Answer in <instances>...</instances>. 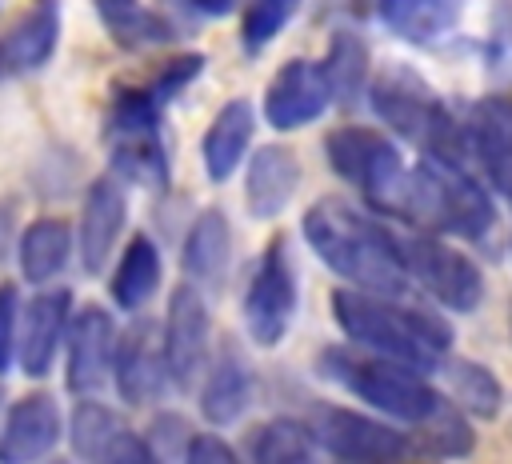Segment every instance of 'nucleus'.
<instances>
[{
	"label": "nucleus",
	"mask_w": 512,
	"mask_h": 464,
	"mask_svg": "<svg viewBox=\"0 0 512 464\" xmlns=\"http://www.w3.org/2000/svg\"><path fill=\"white\" fill-rule=\"evenodd\" d=\"M304 240L308 248L352 288L376 292V296H404L412 276L400 260L396 232L380 228L372 216L344 200H316L304 212Z\"/></svg>",
	"instance_id": "f257e3e1"
},
{
	"label": "nucleus",
	"mask_w": 512,
	"mask_h": 464,
	"mask_svg": "<svg viewBox=\"0 0 512 464\" xmlns=\"http://www.w3.org/2000/svg\"><path fill=\"white\" fill-rule=\"evenodd\" d=\"M332 316L344 328V336L352 344H360L364 352L388 356V360L408 364L424 376L440 368V352L452 344V332L436 316L408 308L396 296L340 288L332 296Z\"/></svg>",
	"instance_id": "f03ea898"
},
{
	"label": "nucleus",
	"mask_w": 512,
	"mask_h": 464,
	"mask_svg": "<svg viewBox=\"0 0 512 464\" xmlns=\"http://www.w3.org/2000/svg\"><path fill=\"white\" fill-rule=\"evenodd\" d=\"M388 212L416 224V232H448L464 240H480L496 224V204L480 188L472 168L424 156L404 172Z\"/></svg>",
	"instance_id": "7ed1b4c3"
},
{
	"label": "nucleus",
	"mask_w": 512,
	"mask_h": 464,
	"mask_svg": "<svg viewBox=\"0 0 512 464\" xmlns=\"http://www.w3.org/2000/svg\"><path fill=\"white\" fill-rule=\"evenodd\" d=\"M368 100H372V112L396 136L420 144L424 156H436V160L468 168L460 120L444 108V100L432 92V84L424 76H416L404 64H392V68L376 72V80L368 84Z\"/></svg>",
	"instance_id": "20e7f679"
},
{
	"label": "nucleus",
	"mask_w": 512,
	"mask_h": 464,
	"mask_svg": "<svg viewBox=\"0 0 512 464\" xmlns=\"http://www.w3.org/2000/svg\"><path fill=\"white\" fill-rule=\"evenodd\" d=\"M316 368L328 380L344 384L352 396H360L368 408H376L392 420H404V424H424L436 412V404L444 400L428 384L424 372L396 364L388 356L364 352V348H328Z\"/></svg>",
	"instance_id": "39448f33"
},
{
	"label": "nucleus",
	"mask_w": 512,
	"mask_h": 464,
	"mask_svg": "<svg viewBox=\"0 0 512 464\" xmlns=\"http://www.w3.org/2000/svg\"><path fill=\"white\" fill-rule=\"evenodd\" d=\"M160 112L164 104L144 84H128L112 92L104 132H108V160L116 180H128L148 192L168 188V152L160 140Z\"/></svg>",
	"instance_id": "423d86ee"
},
{
	"label": "nucleus",
	"mask_w": 512,
	"mask_h": 464,
	"mask_svg": "<svg viewBox=\"0 0 512 464\" xmlns=\"http://www.w3.org/2000/svg\"><path fill=\"white\" fill-rule=\"evenodd\" d=\"M324 156H328V164L340 180H348L356 192H364L380 208L392 204V196H396V188L408 172L400 148L384 132L360 128V124L332 128L328 140H324Z\"/></svg>",
	"instance_id": "0eeeda50"
},
{
	"label": "nucleus",
	"mask_w": 512,
	"mask_h": 464,
	"mask_svg": "<svg viewBox=\"0 0 512 464\" xmlns=\"http://www.w3.org/2000/svg\"><path fill=\"white\" fill-rule=\"evenodd\" d=\"M396 248H400L408 276L424 292H432L444 308L472 312L484 300V276L472 264V256H464L456 244L432 232H408V236H396Z\"/></svg>",
	"instance_id": "6e6552de"
},
{
	"label": "nucleus",
	"mask_w": 512,
	"mask_h": 464,
	"mask_svg": "<svg viewBox=\"0 0 512 464\" xmlns=\"http://www.w3.org/2000/svg\"><path fill=\"white\" fill-rule=\"evenodd\" d=\"M296 312V272L284 236H272L244 288V324L260 348H276L288 336Z\"/></svg>",
	"instance_id": "1a4fd4ad"
},
{
	"label": "nucleus",
	"mask_w": 512,
	"mask_h": 464,
	"mask_svg": "<svg viewBox=\"0 0 512 464\" xmlns=\"http://www.w3.org/2000/svg\"><path fill=\"white\" fill-rule=\"evenodd\" d=\"M312 436L324 452H332L344 464H408L412 460V440L404 432L336 404L316 408Z\"/></svg>",
	"instance_id": "9d476101"
},
{
	"label": "nucleus",
	"mask_w": 512,
	"mask_h": 464,
	"mask_svg": "<svg viewBox=\"0 0 512 464\" xmlns=\"http://www.w3.org/2000/svg\"><path fill=\"white\" fill-rule=\"evenodd\" d=\"M160 332H164L168 380L176 388H192V380L200 376V368L208 360V336H212V316H208L204 292L192 280L172 288Z\"/></svg>",
	"instance_id": "9b49d317"
},
{
	"label": "nucleus",
	"mask_w": 512,
	"mask_h": 464,
	"mask_svg": "<svg viewBox=\"0 0 512 464\" xmlns=\"http://www.w3.org/2000/svg\"><path fill=\"white\" fill-rule=\"evenodd\" d=\"M116 336L120 332H116L108 308L84 304L80 312H72V324H68V336H64V348H68L64 384H68V392H76V400L96 396L112 380Z\"/></svg>",
	"instance_id": "f8f14e48"
},
{
	"label": "nucleus",
	"mask_w": 512,
	"mask_h": 464,
	"mask_svg": "<svg viewBox=\"0 0 512 464\" xmlns=\"http://www.w3.org/2000/svg\"><path fill=\"white\" fill-rule=\"evenodd\" d=\"M112 380L124 404L144 408L164 396L168 380V360H164V332L156 320H132L116 336V356H112Z\"/></svg>",
	"instance_id": "ddd939ff"
},
{
	"label": "nucleus",
	"mask_w": 512,
	"mask_h": 464,
	"mask_svg": "<svg viewBox=\"0 0 512 464\" xmlns=\"http://www.w3.org/2000/svg\"><path fill=\"white\" fill-rule=\"evenodd\" d=\"M68 324H72L68 288H40L36 296H28V304L20 308V328H16V360L24 376L40 380L52 372L56 352L68 336Z\"/></svg>",
	"instance_id": "4468645a"
},
{
	"label": "nucleus",
	"mask_w": 512,
	"mask_h": 464,
	"mask_svg": "<svg viewBox=\"0 0 512 464\" xmlns=\"http://www.w3.org/2000/svg\"><path fill=\"white\" fill-rule=\"evenodd\" d=\"M64 436V416L52 392L20 396L0 420V464H40Z\"/></svg>",
	"instance_id": "2eb2a0df"
},
{
	"label": "nucleus",
	"mask_w": 512,
	"mask_h": 464,
	"mask_svg": "<svg viewBox=\"0 0 512 464\" xmlns=\"http://www.w3.org/2000/svg\"><path fill=\"white\" fill-rule=\"evenodd\" d=\"M328 104H332L328 80L312 60H284L264 88V116L276 132H292L320 120Z\"/></svg>",
	"instance_id": "dca6fc26"
},
{
	"label": "nucleus",
	"mask_w": 512,
	"mask_h": 464,
	"mask_svg": "<svg viewBox=\"0 0 512 464\" xmlns=\"http://www.w3.org/2000/svg\"><path fill=\"white\" fill-rule=\"evenodd\" d=\"M464 152L472 164L484 168V176L512 196V104L500 96L472 100L460 116Z\"/></svg>",
	"instance_id": "f3484780"
},
{
	"label": "nucleus",
	"mask_w": 512,
	"mask_h": 464,
	"mask_svg": "<svg viewBox=\"0 0 512 464\" xmlns=\"http://www.w3.org/2000/svg\"><path fill=\"white\" fill-rule=\"evenodd\" d=\"M124 220H128V196H124V184L108 172V176H96L84 192V208H80V232H76V244H80V264L84 272H100L124 232Z\"/></svg>",
	"instance_id": "a211bd4d"
},
{
	"label": "nucleus",
	"mask_w": 512,
	"mask_h": 464,
	"mask_svg": "<svg viewBox=\"0 0 512 464\" xmlns=\"http://www.w3.org/2000/svg\"><path fill=\"white\" fill-rule=\"evenodd\" d=\"M300 188V160L284 144H260L248 160L244 176V200L256 220H272L288 208V200Z\"/></svg>",
	"instance_id": "6ab92c4d"
},
{
	"label": "nucleus",
	"mask_w": 512,
	"mask_h": 464,
	"mask_svg": "<svg viewBox=\"0 0 512 464\" xmlns=\"http://www.w3.org/2000/svg\"><path fill=\"white\" fill-rule=\"evenodd\" d=\"M228 260H232V232H228V216L220 208H204L184 236L180 248V264L184 276L196 288H220L228 276Z\"/></svg>",
	"instance_id": "aec40b11"
},
{
	"label": "nucleus",
	"mask_w": 512,
	"mask_h": 464,
	"mask_svg": "<svg viewBox=\"0 0 512 464\" xmlns=\"http://www.w3.org/2000/svg\"><path fill=\"white\" fill-rule=\"evenodd\" d=\"M60 40V0H36L0 40L4 72H36L52 60Z\"/></svg>",
	"instance_id": "412c9836"
},
{
	"label": "nucleus",
	"mask_w": 512,
	"mask_h": 464,
	"mask_svg": "<svg viewBox=\"0 0 512 464\" xmlns=\"http://www.w3.org/2000/svg\"><path fill=\"white\" fill-rule=\"evenodd\" d=\"M252 132H256V112H252L248 100H228L212 116V124L204 132V144H200L204 172H208L212 184H224L240 168V160H244V152L252 144Z\"/></svg>",
	"instance_id": "4be33fe9"
},
{
	"label": "nucleus",
	"mask_w": 512,
	"mask_h": 464,
	"mask_svg": "<svg viewBox=\"0 0 512 464\" xmlns=\"http://www.w3.org/2000/svg\"><path fill=\"white\" fill-rule=\"evenodd\" d=\"M72 256V224L60 216H36L16 244V260H20V276L36 288H48Z\"/></svg>",
	"instance_id": "5701e85b"
},
{
	"label": "nucleus",
	"mask_w": 512,
	"mask_h": 464,
	"mask_svg": "<svg viewBox=\"0 0 512 464\" xmlns=\"http://www.w3.org/2000/svg\"><path fill=\"white\" fill-rule=\"evenodd\" d=\"M160 248L152 244L148 232H132L116 268H112V280H108V292H112V304L120 312H140L156 288H160Z\"/></svg>",
	"instance_id": "b1692460"
},
{
	"label": "nucleus",
	"mask_w": 512,
	"mask_h": 464,
	"mask_svg": "<svg viewBox=\"0 0 512 464\" xmlns=\"http://www.w3.org/2000/svg\"><path fill=\"white\" fill-rule=\"evenodd\" d=\"M104 32L128 48V52H140V48H156V44H168L172 40V24L148 8L144 0H92Z\"/></svg>",
	"instance_id": "393cba45"
},
{
	"label": "nucleus",
	"mask_w": 512,
	"mask_h": 464,
	"mask_svg": "<svg viewBox=\"0 0 512 464\" xmlns=\"http://www.w3.org/2000/svg\"><path fill=\"white\" fill-rule=\"evenodd\" d=\"M252 400V372L236 352H220L200 388V412L208 424H232Z\"/></svg>",
	"instance_id": "a878e982"
},
{
	"label": "nucleus",
	"mask_w": 512,
	"mask_h": 464,
	"mask_svg": "<svg viewBox=\"0 0 512 464\" xmlns=\"http://www.w3.org/2000/svg\"><path fill=\"white\" fill-rule=\"evenodd\" d=\"M460 16V0H380V20L412 44H432Z\"/></svg>",
	"instance_id": "bb28decb"
},
{
	"label": "nucleus",
	"mask_w": 512,
	"mask_h": 464,
	"mask_svg": "<svg viewBox=\"0 0 512 464\" xmlns=\"http://www.w3.org/2000/svg\"><path fill=\"white\" fill-rule=\"evenodd\" d=\"M252 464H320V444L308 424L300 420H268L248 440Z\"/></svg>",
	"instance_id": "cd10ccee"
},
{
	"label": "nucleus",
	"mask_w": 512,
	"mask_h": 464,
	"mask_svg": "<svg viewBox=\"0 0 512 464\" xmlns=\"http://www.w3.org/2000/svg\"><path fill=\"white\" fill-rule=\"evenodd\" d=\"M368 68H372V56H368V44L352 32H336L324 60H320V72L328 80V92H332V104H352L364 88H368Z\"/></svg>",
	"instance_id": "c85d7f7f"
},
{
	"label": "nucleus",
	"mask_w": 512,
	"mask_h": 464,
	"mask_svg": "<svg viewBox=\"0 0 512 464\" xmlns=\"http://www.w3.org/2000/svg\"><path fill=\"white\" fill-rule=\"evenodd\" d=\"M444 380H448L452 400L464 412H472L480 420H492L500 412L504 392H500V380L484 364H476V360H452V364H444Z\"/></svg>",
	"instance_id": "c756f323"
},
{
	"label": "nucleus",
	"mask_w": 512,
	"mask_h": 464,
	"mask_svg": "<svg viewBox=\"0 0 512 464\" xmlns=\"http://www.w3.org/2000/svg\"><path fill=\"white\" fill-rule=\"evenodd\" d=\"M120 428H128V424L120 420V412H112L108 404L84 396V400L72 408V420H68V440H72L76 460L92 464V460L108 448V440H112Z\"/></svg>",
	"instance_id": "7c9ffc66"
},
{
	"label": "nucleus",
	"mask_w": 512,
	"mask_h": 464,
	"mask_svg": "<svg viewBox=\"0 0 512 464\" xmlns=\"http://www.w3.org/2000/svg\"><path fill=\"white\" fill-rule=\"evenodd\" d=\"M416 428H420V440H424L436 456H448V460L468 456V452H472V444H476L472 424H468V420H464V412H460L456 404H448V400H440V404H436V412H432L424 424H416Z\"/></svg>",
	"instance_id": "2f4dec72"
},
{
	"label": "nucleus",
	"mask_w": 512,
	"mask_h": 464,
	"mask_svg": "<svg viewBox=\"0 0 512 464\" xmlns=\"http://www.w3.org/2000/svg\"><path fill=\"white\" fill-rule=\"evenodd\" d=\"M296 4L300 0H248V8H244V48L248 52H260L288 20H292V12H296Z\"/></svg>",
	"instance_id": "473e14b6"
},
{
	"label": "nucleus",
	"mask_w": 512,
	"mask_h": 464,
	"mask_svg": "<svg viewBox=\"0 0 512 464\" xmlns=\"http://www.w3.org/2000/svg\"><path fill=\"white\" fill-rule=\"evenodd\" d=\"M200 68H204V56L200 52H180V56H172L156 76H152V84H144L160 104H168L176 92H184L196 76H200Z\"/></svg>",
	"instance_id": "72a5a7b5"
},
{
	"label": "nucleus",
	"mask_w": 512,
	"mask_h": 464,
	"mask_svg": "<svg viewBox=\"0 0 512 464\" xmlns=\"http://www.w3.org/2000/svg\"><path fill=\"white\" fill-rule=\"evenodd\" d=\"M92 464H160V456H156V448H152L140 432L120 428V432L108 440V448H104Z\"/></svg>",
	"instance_id": "f704fd0d"
},
{
	"label": "nucleus",
	"mask_w": 512,
	"mask_h": 464,
	"mask_svg": "<svg viewBox=\"0 0 512 464\" xmlns=\"http://www.w3.org/2000/svg\"><path fill=\"white\" fill-rule=\"evenodd\" d=\"M16 328H20V292L0 284V376L16 364Z\"/></svg>",
	"instance_id": "c9c22d12"
},
{
	"label": "nucleus",
	"mask_w": 512,
	"mask_h": 464,
	"mask_svg": "<svg viewBox=\"0 0 512 464\" xmlns=\"http://www.w3.org/2000/svg\"><path fill=\"white\" fill-rule=\"evenodd\" d=\"M184 464H244V460L216 432H196L184 444Z\"/></svg>",
	"instance_id": "e433bc0d"
},
{
	"label": "nucleus",
	"mask_w": 512,
	"mask_h": 464,
	"mask_svg": "<svg viewBox=\"0 0 512 464\" xmlns=\"http://www.w3.org/2000/svg\"><path fill=\"white\" fill-rule=\"evenodd\" d=\"M188 8H196L200 16H224V12H232L240 0H184Z\"/></svg>",
	"instance_id": "4c0bfd02"
},
{
	"label": "nucleus",
	"mask_w": 512,
	"mask_h": 464,
	"mask_svg": "<svg viewBox=\"0 0 512 464\" xmlns=\"http://www.w3.org/2000/svg\"><path fill=\"white\" fill-rule=\"evenodd\" d=\"M0 408H4V388H0Z\"/></svg>",
	"instance_id": "58836bf2"
},
{
	"label": "nucleus",
	"mask_w": 512,
	"mask_h": 464,
	"mask_svg": "<svg viewBox=\"0 0 512 464\" xmlns=\"http://www.w3.org/2000/svg\"><path fill=\"white\" fill-rule=\"evenodd\" d=\"M508 328H512V312H508Z\"/></svg>",
	"instance_id": "ea45409f"
},
{
	"label": "nucleus",
	"mask_w": 512,
	"mask_h": 464,
	"mask_svg": "<svg viewBox=\"0 0 512 464\" xmlns=\"http://www.w3.org/2000/svg\"><path fill=\"white\" fill-rule=\"evenodd\" d=\"M0 76H4V60H0Z\"/></svg>",
	"instance_id": "a19ab883"
}]
</instances>
